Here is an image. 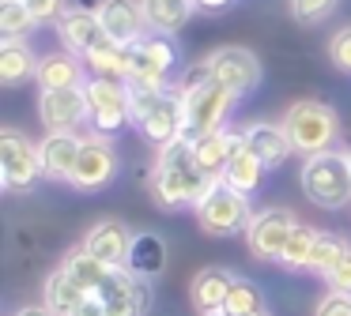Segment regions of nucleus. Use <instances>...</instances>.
Wrapping results in <instances>:
<instances>
[{"mask_svg": "<svg viewBox=\"0 0 351 316\" xmlns=\"http://www.w3.org/2000/svg\"><path fill=\"white\" fill-rule=\"evenodd\" d=\"M212 185L215 181L197 166L193 143L185 135L159 147V162H155V173H152V192L162 207H197L212 192Z\"/></svg>", "mask_w": 351, "mask_h": 316, "instance_id": "obj_1", "label": "nucleus"}, {"mask_svg": "<svg viewBox=\"0 0 351 316\" xmlns=\"http://www.w3.org/2000/svg\"><path fill=\"white\" fill-rule=\"evenodd\" d=\"M302 192L317 207H343L351 203V150H325V155L306 158L302 166Z\"/></svg>", "mask_w": 351, "mask_h": 316, "instance_id": "obj_2", "label": "nucleus"}, {"mask_svg": "<svg viewBox=\"0 0 351 316\" xmlns=\"http://www.w3.org/2000/svg\"><path fill=\"white\" fill-rule=\"evenodd\" d=\"M283 132H287L291 147L298 150V155H325V150H332L336 143V132H340V120H336V113L328 109L325 102H295L287 113H283Z\"/></svg>", "mask_w": 351, "mask_h": 316, "instance_id": "obj_3", "label": "nucleus"}, {"mask_svg": "<svg viewBox=\"0 0 351 316\" xmlns=\"http://www.w3.org/2000/svg\"><path fill=\"white\" fill-rule=\"evenodd\" d=\"M193 211H197L200 230L212 233V237H230V233H238V230H250V222H253L250 196L230 188L227 181H215L212 192H208Z\"/></svg>", "mask_w": 351, "mask_h": 316, "instance_id": "obj_4", "label": "nucleus"}, {"mask_svg": "<svg viewBox=\"0 0 351 316\" xmlns=\"http://www.w3.org/2000/svg\"><path fill=\"white\" fill-rule=\"evenodd\" d=\"M234 102H238L234 90H227L215 79L185 90V140H200V135L223 132V120H227Z\"/></svg>", "mask_w": 351, "mask_h": 316, "instance_id": "obj_5", "label": "nucleus"}, {"mask_svg": "<svg viewBox=\"0 0 351 316\" xmlns=\"http://www.w3.org/2000/svg\"><path fill=\"white\" fill-rule=\"evenodd\" d=\"M87 109H91V128L95 135H114L129 124V87L121 79H102L95 75L87 83Z\"/></svg>", "mask_w": 351, "mask_h": 316, "instance_id": "obj_6", "label": "nucleus"}, {"mask_svg": "<svg viewBox=\"0 0 351 316\" xmlns=\"http://www.w3.org/2000/svg\"><path fill=\"white\" fill-rule=\"evenodd\" d=\"M178 64V53L167 34H144L129 45V79L125 83H147V87H167L170 72Z\"/></svg>", "mask_w": 351, "mask_h": 316, "instance_id": "obj_7", "label": "nucleus"}, {"mask_svg": "<svg viewBox=\"0 0 351 316\" xmlns=\"http://www.w3.org/2000/svg\"><path fill=\"white\" fill-rule=\"evenodd\" d=\"M0 170H4V188H31L42 173V155L23 132L16 128H4L0 132Z\"/></svg>", "mask_w": 351, "mask_h": 316, "instance_id": "obj_8", "label": "nucleus"}, {"mask_svg": "<svg viewBox=\"0 0 351 316\" xmlns=\"http://www.w3.org/2000/svg\"><path fill=\"white\" fill-rule=\"evenodd\" d=\"M204 64H208V72H212V79L223 83L227 90H234L238 98L253 94L257 83H261V60L253 57L250 49H242V45H223V49H215Z\"/></svg>", "mask_w": 351, "mask_h": 316, "instance_id": "obj_9", "label": "nucleus"}, {"mask_svg": "<svg viewBox=\"0 0 351 316\" xmlns=\"http://www.w3.org/2000/svg\"><path fill=\"white\" fill-rule=\"evenodd\" d=\"M114 177H117V150L110 147V140L106 135H84V147H80L69 185L80 188V192H99Z\"/></svg>", "mask_w": 351, "mask_h": 316, "instance_id": "obj_10", "label": "nucleus"}, {"mask_svg": "<svg viewBox=\"0 0 351 316\" xmlns=\"http://www.w3.org/2000/svg\"><path fill=\"white\" fill-rule=\"evenodd\" d=\"M136 128L144 132L147 143H159V147L182 140L185 135V94L167 87L152 105H147V113L136 120Z\"/></svg>", "mask_w": 351, "mask_h": 316, "instance_id": "obj_11", "label": "nucleus"}, {"mask_svg": "<svg viewBox=\"0 0 351 316\" xmlns=\"http://www.w3.org/2000/svg\"><path fill=\"white\" fill-rule=\"evenodd\" d=\"M295 218L283 207H265L253 215L250 230H245V241H250V252L257 260H283V248L291 241V230H295Z\"/></svg>", "mask_w": 351, "mask_h": 316, "instance_id": "obj_12", "label": "nucleus"}, {"mask_svg": "<svg viewBox=\"0 0 351 316\" xmlns=\"http://www.w3.org/2000/svg\"><path fill=\"white\" fill-rule=\"evenodd\" d=\"M38 117L49 132H72L76 124H84L91 117L87 109V90L72 87V90H42L38 102Z\"/></svg>", "mask_w": 351, "mask_h": 316, "instance_id": "obj_13", "label": "nucleus"}, {"mask_svg": "<svg viewBox=\"0 0 351 316\" xmlns=\"http://www.w3.org/2000/svg\"><path fill=\"white\" fill-rule=\"evenodd\" d=\"M99 298L106 305V316H144L147 313V286L132 278L125 267H114L110 278L99 286Z\"/></svg>", "mask_w": 351, "mask_h": 316, "instance_id": "obj_14", "label": "nucleus"}, {"mask_svg": "<svg viewBox=\"0 0 351 316\" xmlns=\"http://www.w3.org/2000/svg\"><path fill=\"white\" fill-rule=\"evenodd\" d=\"M57 34H61L64 49L80 53V57H87V53L99 49L110 38L99 23V8H69V12L61 15V23H57Z\"/></svg>", "mask_w": 351, "mask_h": 316, "instance_id": "obj_15", "label": "nucleus"}, {"mask_svg": "<svg viewBox=\"0 0 351 316\" xmlns=\"http://www.w3.org/2000/svg\"><path fill=\"white\" fill-rule=\"evenodd\" d=\"M136 233H129V226L121 218H102L99 226H91V233L84 237V248L102 260L106 267H125V256H129V245Z\"/></svg>", "mask_w": 351, "mask_h": 316, "instance_id": "obj_16", "label": "nucleus"}, {"mask_svg": "<svg viewBox=\"0 0 351 316\" xmlns=\"http://www.w3.org/2000/svg\"><path fill=\"white\" fill-rule=\"evenodd\" d=\"M99 23H102V30L121 45L140 42V38H144V27H147L140 0H102L99 4Z\"/></svg>", "mask_w": 351, "mask_h": 316, "instance_id": "obj_17", "label": "nucleus"}, {"mask_svg": "<svg viewBox=\"0 0 351 316\" xmlns=\"http://www.w3.org/2000/svg\"><path fill=\"white\" fill-rule=\"evenodd\" d=\"M193 143V158H197V166L208 173L212 181H223V170H227L230 155H234L238 147L245 143L242 132H212V135H200V140H189Z\"/></svg>", "mask_w": 351, "mask_h": 316, "instance_id": "obj_18", "label": "nucleus"}, {"mask_svg": "<svg viewBox=\"0 0 351 316\" xmlns=\"http://www.w3.org/2000/svg\"><path fill=\"white\" fill-rule=\"evenodd\" d=\"M80 147H84V140H80L76 132H49L46 140L38 143L42 173H46V177H53V181H72Z\"/></svg>", "mask_w": 351, "mask_h": 316, "instance_id": "obj_19", "label": "nucleus"}, {"mask_svg": "<svg viewBox=\"0 0 351 316\" xmlns=\"http://www.w3.org/2000/svg\"><path fill=\"white\" fill-rule=\"evenodd\" d=\"M125 271L140 282H152L167 271V241L159 233H136L129 245V256H125Z\"/></svg>", "mask_w": 351, "mask_h": 316, "instance_id": "obj_20", "label": "nucleus"}, {"mask_svg": "<svg viewBox=\"0 0 351 316\" xmlns=\"http://www.w3.org/2000/svg\"><path fill=\"white\" fill-rule=\"evenodd\" d=\"M245 147L253 150V155L265 162V170H272V166H283L287 162V155L295 147H291L287 132H283V124H268V120H257V124L245 128Z\"/></svg>", "mask_w": 351, "mask_h": 316, "instance_id": "obj_21", "label": "nucleus"}, {"mask_svg": "<svg viewBox=\"0 0 351 316\" xmlns=\"http://www.w3.org/2000/svg\"><path fill=\"white\" fill-rule=\"evenodd\" d=\"M38 87L42 90H72V87H87L84 83V60L76 53H49L38 60Z\"/></svg>", "mask_w": 351, "mask_h": 316, "instance_id": "obj_22", "label": "nucleus"}, {"mask_svg": "<svg viewBox=\"0 0 351 316\" xmlns=\"http://www.w3.org/2000/svg\"><path fill=\"white\" fill-rule=\"evenodd\" d=\"M230 286H234V278L223 267H204L193 278V305H197V313L200 316L223 313V308H227V298H230Z\"/></svg>", "mask_w": 351, "mask_h": 316, "instance_id": "obj_23", "label": "nucleus"}, {"mask_svg": "<svg viewBox=\"0 0 351 316\" xmlns=\"http://www.w3.org/2000/svg\"><path fill=\"white\" fill-rule=\"evenodd\" d=\"M87 298H91V293H87L64 267H57L53 275L46 278V308L53 316H76Z\"/></svg>", "mask_w": 351, "mask_h": 316, "instance_id": "obj_24", "label": "nucleus"}, {"mask_svg": "<svg viewBox=\"0 0 351 316\" xmlns=\"http://www.w3.org/2000/svg\"><path fill=\"white\" fill-rule=\"evenodd\" d=\"M223 181H227L230 188H238L242 196H250V192H257L261 181H265V162L242 143V147L230 155L227 170H223Z\"/></svg>", "mask_w": 351, "mask_h": 316, "instance_id": "obj_25", "label": "nucleus"}, {"mask_svg": "<svg viewBox=\"0 0 351 316\" xmlns=\"http://www.w3.org/2000/svg\"><path fill=\"white\" fill-rule=\"evenodd\" d=\"M140 8H144V19L155 34H174L185 27L197 4L193 0H140Z\"/></svg>", "mask_w": 351, "mask_h": 316, "instance_id": "obj_26", "label": "nucleus"}, {"mask_svg": "<svg viewBox=\"0 0 351 316\" xmlns=\"http://www.w3.org/2000/svg\"><path fill=\"white\" fill-rule=\"evenodd\" d=\"M31 75H38V60H34L31 45L19 42V38L0 45V83L16 87V83L31 79Z\"/></svg>", "mask_w": 351, "mask_h": 316, "instance_id": "obj_27", "label": "nucleus"}, {"mask_svg": "<svg viewBox=\"0 0 351 316\" xmlns=\"http://www.w3.org/2000/svg\"><path fill=\"white\" fill-rule=\"evenodd\" d=\"M84 60L102 75V79H121V83L129 79V45L114 42V38H106V42H102L99 49H91Z\"/></svg>", "mask_w": 351, "mask_h": 316, "instance_id": "obj_28", "label": "nucleus"}, {"mask_svg": "<svg viewBox=\"0 0 351 316\" xmlns=\"http://www.w3.org/2000/svg\"><path fill=\"white\" fill-rule=\"evenodd\" d=\"M61 267L69 271V275L76 278V282L84 286L87 293H99V286L106 282L110 271H114V267H106L102 260H95V256L87 252V248H76V252H69V260H64Z\"/></svg>", "mask_w": 351, "mask_h": 316, "instance_id": "obj_29", "label": "nucleus"}, {"mask_svg": "<svg viewBox=\"0 0 351 316\" xmlns=\"http://www.w3.org/2000/svg\"><path fill=\"white\" fill-rule=\"evenodd\" d=\"M223 313H227V316H261V313H265V298H261L257 282H250V278H234Z\"/></svg>", "mask_w": 351, "mask_h": 316, "instance_id": "obj_30", "label": "nucleus"}, {"mask_svg": "<svg viewBox=\"0 0 351 316\" xmlns=\"http://www.w3.org/2000/svg\"><path fill=\"white\" fill-rule=\"evenodd\" d=\"M317 233L321 230H313V226H302L298 222L295 230H291V241H287V248H283V267L287 271H298V267H306L310 263V252H313V245H317Z\"/></svg>", "mask_w": 351, "mask_h": 316, "instance_id": "obj_31", "label": "nucleus"}, {"mask_svg": "<svg viewBox=\"0 0 351 316\" xmlns=\"http://www.w3.org/2000/svg\"><path fill=\"white\" fill-rule=\"evenodd\" d=\"M343 252H348V241H343V237H336V233H317V245H313V252H310L306 271L328 275V271L343 260Z\"/></svg>", "mask_w": 351, "mask_h": 316, "instance_id": "obj_32", "label": "nucleus"}, {"mask_svg": "<svg viewBox=\"0 0 351 316\" xmlns=\"http://www.w3.org/2000/svg\"><path fill=\"white\" fill-rule=\"evenodd\" d=\"M31 27H34V15L27 8V0H4L0 4V34H4V42L23 38Z\"/></svg>", "mask_w": 351, "mask_h": 316, "instance_id": "obj_33", "label": "nucleus"}, {"mask_svg": "<svg viewBox=\"0 0 351 316\" xmlns=\"http://www.w3.org/2000/svg\"><path fill=\"white\" fill-rule=\"evenodd\" d=\"M340 4V0H291V15H295L298 23H321L332 15V8Z\"/></svg>", "mask_w": 351, "mask_h": 316, "instance_id": "obj_34", "label": "nucleus"}, {"mask_svg": "<svg viewBox=\"0 0 351 316\" xmlns=\"http://www.w3.org/2000/svg\"><path fill=\"white\" fill-rule=\"evenodd\" d=\"M328 57H332V64L340 68V72H351V27L336 30L332 42H328Z\"/></svg>", "mask_w": 351, "mask_h": 316, "instance_id": "obj_35", "label": "nucleus"}, {"mask_svg": "<svg viewBox=\"0 0 351 316\" xmlns=\"http://www.w3.org/2000/svg\"><path fill=\"white\" fill-rule=\"evenodd\" d=\"M325 282H328V290H336V293H351V248L343 252V260L325 275Z\"/></svg>", "mask_w": 351, "mask_h": 316, "instance_id": "obj_36", "label": "nucleus"}, {"mask_svg": "<svg viewBox=\"0 0 351 316\" xmlns=\"http://www.w3.org/2000/svg\"><path fill=\"white\" fill-rule=\"evenodd\" d=\"M27 8H31V15H34V23H61V15L69 12L64 8V0H27Z\"/></svg>", "mask_w": 351, "mask_h": 316, "instance_id": "obj_37", "label": "nucleus"}, {"mask_svg": "<svg viewBox=\"0 0 351 316\" xmlns=\"http://www.w3.org/2000/svg\"><path fill=\"white\" fill-rule=\"evenodd\" d=\"M317 316H351V293H336L328 290L317 305Z\"/></svg>", "mask_w": 351, "mask_h": 316, "instance_id": "obj_38", "label": "nucleus"}, {"mask_svg": "<svg viewBox=\"0 0 351 316\" xmlns=\"http://www.w3.org/2000/svg\"><path fill=\"white\" fill-rule=\"evenodd\" d=\"M76 316H106V305H102L99 293H91V298H87L84 305H80V313H76Z\"/></svg>", "mask_w": 351, "mask_h": 316, "instance_id": "obj_39", "label": "nucleus"}, {"mask_svg": "<svg viewBox=\"0 0 351 316\" xmlns=\"http://www.w3.org/2000/svg\"><path fill=\"white\" fill-rule=\"evenodd\" d=\"M197 8H204V12H223V8H230L234 0H193Z\"/></svg>", "mask_w": 351, "mask_h": 316, "instance_id": "obj_40", "label": "nucleus"}, {"mask_svg": "<svg viewBox=\"0 0 351 316\" xmlns=\"http://www.w3.org/2000/svg\"><path fill=\"white\" fill-rule=\"evenodd\" d=\"M16 316H53V313H49L46 305H23V308H19Z\"/></svg>", "mask_w": 351, "mask_h": 316, "instance_id": "obj_41", "label": "nucleus"}, {"mask_svg": "<svg viewBox=\"0 0 351 316\" xmlns=\"http://www.w3.org/2000/svg\"><path fill=\"white\" fill-rule=\"evenodd\" d=\"M215 316H227V313H215Z\"/></svg>", "mask_w": 351, "mask_h": 316, "instance_id": "obj_42", "label": "nucleus"}, {"mask_svg": "<svg viewBox=\"0 0 351 316\" xmlns=\"http://www.w3.org/2000/svg\"><path fill=\"white\" fill-rule=\"evenodd\" d=\"M261 316H268V313H261Z\"/></svg>", "mask_w": 351, "mask_h": 316, "instance_id": "obj_43", "label": "nucleus"}]
</instances>
